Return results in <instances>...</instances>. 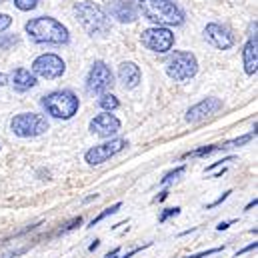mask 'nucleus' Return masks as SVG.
Instances as JSON below:
<instances>
[{
  "label": "nucleus",
  "mask_w": 258,
  "mask_h": 258,
  "mask_svg": "<svg viewBox=\"0 0 258 258\" xmlns=\"http://www.w3.org/2000/svg\"><path fill=\"white\" fill-rule=\"evenodd\" d=\"M142 44L152 52H168L174 46V34L164 26H152L146 28L140 36Z\"/></svg>",
  "instance_id": "7"
},
{
  "label": "nucleus",
  "mask_w": 258,
  "mask_h": 258,
  "mask_svg": "<svg viewBox=\"0 0 258 258\" xmlns=\"http://www.w3.org/2000/svg\"><path fill=\"white\" fill-rule=\"evenodd\" d=\"M166 196H168V192H160V196H158V198H156V200H158V202H162V200H164V198H166Z\"/></svg>",
  "instance_id": "34"
},
{
  "label": "nucleus",
  "mask_w": 258,
  "mask_h": 258,
  "mask_svg": "<svg viewBox=\"0 0 258 258\" xmlns=\"http://www.w3.org/2000/svg\"><path fill=\"white\" fill-rule=\"evenodd\" d=\"M120 130V120L110 114V112H104V114H98L90 120V132L96 134V136H102V138H110L114 134H118Z\"/></svg>",
  "instance_id": "12"
},
{
  "label": "nucleus",
  "mask_w": 258,
  "mask_h": 258,
  "mask_svg": "<svg viewBox=\"0 0 258 258\" xmlns=\"http://www.w3.org/2000/svg\"><path fill=\"white\" fill-rule=\"evenodd\" d=\"M108 12L118 22H134L138 18V8L132 0H112L108 4Z\"/></svg>",
  "instance_id": "14"
},
{
  "label": "nucleus",
  "mask_w": 258,
  "mask_h": 258,
  "mask_svg": "<svg viewBox=\"0 0 258 258\" xmlns=\"http://www.w3.org/2000/svg\"><path fill=\"white\" fill-rule=\"evenodd\" d=\"M120 206H122V204H120V202H116L114 206H110V208H106V210H104L102 214H98V216H96V218H94V220L90 222V228H92V226H96V224H98L100 220H104L106 216H110V214H116V212L120 210Z\"/></svg>",
  "instance_id": "21"
},
{
  "label": "nucleus",
  "mask_w": 258,
  "mask_h": 258,
  "mask_svg": "<svg viewBox=\"0 0 258 258\" xmlns=\"http://www.w3.org/2000/svg\"><path fill=\"white\" fill-rule=\"evenodd\" d=\"M252 248H256V242H254V244H250V246H246V248H244V250H240L238 254H242V252H248V250H252Z\"/></svg>",
  "instance_id": "33"
},
{
  "label": "nucleus",
  "mask_w": 258,
  "mask_h": 258,
  "mask_svg": "<svg viewBox=\"0 0 258 258\" xmlns=\"http://www.w3.org/2000/svg\"><path fill=\"white\" fill-rule=\"evenodd\" d=\"M98 106L102 108V110H114V108H118L120 106V102H118V98L114 96V94H100V98H98Z\"/></svg>",
  "instance_id": "18"
},
{
  "label": "nucleus",
  "mask_w": 258,
  "mask_h": 258,
  "mask_svg": "<svg viewBox=\"0 0 258 258\" xmlns=\"http://www.w3.org/2000/svg\"><path fill=\"white\" fill-rule=\"evenodd\" d=\"M6 82H8V78H6V74H2V72H0V86H4Z\"/></svg>",
  "instance_id": "31"
},
{
  "label": "nucleus",
  "mask_w": 258,
  "mask_h": 258,
  "mask_svg": "<svg viewBox=\"0 0 258 258\" xmlns=\"http://www.w3.org/2000/svg\"><path fill=\"white\" fill-rule=\"evenodd\" d=\"M258 42H256V34L248 38V42L244 44V50H242V58H244V70L246 74H256L258 68Z\"/></svg>",
  "instance_id": "17"
},
{
  "label": "nucleus",
  "mask_w": 258,
  "mask_h": 258,
  "mask_svg": "<svg viewBox=\"0 0 258 258\" xmlns=\"http://www.w3.org/2000/svg\"><path fill=\"white\" fill-rule=\"evenodd\" d=\"M184 170H186V166H178L176 170H172V172H168V174H166V176H164V178H162L160 182H162V184H168V182H172V180H176V178H178V176H180V174H182Z\"/></svg>",
  "instance_id": "22"
},
{
  "label": "nucleus",
  "mask_w": 258,
  "mask_h": 258,
  "mask_svg": "<svg viewBox=\"0 0 258 258\" xmlns=\"http://www.w3.org/2000/svg\"><path fill=\"white\" fill-rule=\"evenodd\" d=\"M140 68L134 64V62H122L118 66V78L122 82L124 88H136L140 84Z\"/></svg>",
  "instance_id": "15"
},
{
  "label": "nucleus",
  "mask_w": 258,
  "mask_h": 258,
  "mask_svg": "<svg viewBox=\"0 0 258 258\" xmlns=\"http://www.w3.org/2000/svg\"><path fill=\"white\" fill-rule=\"evenodd\" d=\"M198 70V62H196V56L192 52H182V50H176L168 62H166V72L170 78L182 82V80H188L192 78Z\"/></svg>",
  "instance_id": "6"
},
{
  "label": "nucleus",
  "mask_w": 258,
  "mask_h": 258,
  "mask_svg": "<svg viewBox=\"0 0 258 258\" xmlns=\"http://www.w3.org/2000/svg\"><path fill=\"white\" fill-rule=\"evenodd\" d=\"M12 86L16 92H26L32 86H36V76L26 68H16L12 72Z\"/></svg>",
  "instance_id": "16"
},
{
  "label": "nucleus",
  "mask_w": 258,
  "mask_h": 258,
  "mask_svg": "<svg viewBox=\"0 0 258 258\" xmlns=\"http://www.w3.org/2000/svg\"><path fill=\"white\" fill-rule=\"evenodd\" d=\"M80 224H82V218H80V216H76V218H72V220L66 224L64 228H60V232H58V234H66L68 230H74V228H76V226H80Z\"/></svg>",
  "instance_id": "24"
},
{
  "label": "nucleus",
  "mask_w": 258,
  "mask_h": 258,
  "mask_svg": "<svg viewBox=\"0 0 258 258\" xmlns=\"http://www.w3.org/2000/svg\"><path fill=\"white\" fill-rule=\"evenodd\" d=\"M216 150H222V146L210 144V146H202V148H198V150H190V152L182 154V158H200V156H208V154H212V152H216Z\"/></svg>",
  "instance_id": "19"
},
{
  "label": "nucleus",
  "mask_w": 258,
  "mask_h": 258,
  "mask_svg": "<svg viewBox=\"0 0 258 258\" xmlns=\"http://www.w3.org/2000/svg\"><path fill=\"white\" fill-rule=\"evenodd\" d=\"M216 252H222V248H210V250H204V252H198V254H190L186 258H206L210 254H216Z\"/></svg>",
  "instance_id": "26"
},
{
  "label": "nucleus",
  "mask_w": 258,
  "mask_h": 258,
  "mask_svg": "<svg viewBox=\"0 0 258 258\" xmlns=\"http://www.w3.org/2000/svg\"><path fill=\"white\" fill-rule=\"evenodd\" d=\"M118 252H120V250H118V248H114V250H112L106 258H118Z\"/></svg>",
  "instance_id": "32"
},
{
  "label": "nucleus",
  "mask_w": 258,
  "mask_h": 258,
  "mask_svg": "<svg viewBox=\"0 0 258 258\" xmlns=\"http://www.w3.org/2000/svg\"><path fill=\"white\" fill-rule=\"evenodd\" d=\"M64 70H66L64 60L60 56H56V54H50V52L48 54H40L32 62V74H38V76L48 78V80L62 76Z\"/></svg>",
  "instance_id": "10"
},
{
  "label": "nucleus",
  "mask_w": 258,
  "mask_h": 258,
  "mask_svg": "<svg viewBox=\"0 0 258 258\" xmlns=\"http://www.w3.org/2000/svg\"><path fill=\"white\" fill-rule=\"evenodd\" d=\"M28 38L38 44H66L68 42V30L56 18L50 16H38L26 22L24 26Z\"/></svg>",
  "instance_id": "1"
},
{
  "label": "nucleus",
  "mask_w": 258,
  "mask_h": 258,
  "mask_svg": "<svg viewBox=\"0 0 258 258\" xmlns=\"http://www.w3.org/2000/svg\"><path fill=\"white\" fill-rule=\"evenodd\" d=\"M228 194H230V190H226V192L222 194V196H220V198H216V200H214V202H210V204H208V206H206V208H214V206H218V204H222V200H226V198H228Z\"/></svg>",
  "instance_id": "28"
},
{
  "label": "nucleus",
  "mask_w": 258,
  "mask_h": 258,
  "mask_svg": "<svg viewBox=\"0 0 258 258\" xmlns=\"http://www.w3.org/2000/svg\"><path fill=\"white\" fill-rule=\"evenodd\" d=\"M76 16L80 20V24L84 26V30L92 36H100V34H106L110 30V22H108V16L106 12L94 4V2H80L76 4Z\"/></svg>",
  "instance_id": "3"
},
{
  "label": "nucleus",
  "mask_w": 258,
  "mask_h": 258,
  "mask_svg": "<svg viewBox=\"0 0 258 258\" xmlns=\"http://www.w3.org/2000/svg\"><path fill=\"white\" fill-rule=\"evenodd\" d=\"M10 128L20 138H32V136H40L48 130V120H46V116L36 114V112H22L10 120Z\"/></svg>",
  "instance_id": "5"
},
{
  "label": "nucleus",
  "mask_w": 258,
  "mask_h": 258,
  "mask_svg": "<svg viewBox=\"0 0 258 258\" xmlns=\"http://www.w3.org/2000/svg\"><path fill=\"white\" fill-rule=\"evenodd\" d=\"M220 108H222V100L220 98H204V100H200L198 104H194L192 108L186 112V120L188 122H198V120H202V118L218 112Z\"/></svg>",
  "instance_id": "13"
},
{
  "label": "nucleus",
  "mask_w": 258,
  "mask_h": 258,
  "mask_svg": "<svg viewBox=\"0 0 258 258\" xmlns=\"http://www.w3.org/2000/svg\"><path fill=\"white\" fill-rule=\"evenodd\" d=\"M12 42H16V38H8V40L0 38V46H2V48H8V44H12Z\"/></svg>",
  "instance_id": "29"
},
{
  "label": "nucleus",
  "mask_w": 258,
  "mask_h": 258,
  "mask_svg": "<svg viewBox=\"0 0 258 258\" xmlns=\"http://www.w3.org/2000/svg\"><path fill=\"white\" fill-rule=\"evenodd\" d=\"M10 24H12V18H10L8 14H0V32L6 30Z\"/></svg>",
  "instance_id": "27"
},
{
  "label": "nucleus",
  "mask_w": 258,
  "mask_h": 258,
  "mask_svg": "<svg viewBox=\"0 0 258 258\" xmlns=\"http://www.w3.org/2000/svg\"><path fill=\"white\" fill-rule=\"evenodd\" d=\"M178 212H180V208H166V210L160 214V218H158V220H160V222H166V218H170V216H176Z\"/></svg>",
  "instance_id": "25"
},
{
  "label": "nucleus",
  "mask_w": 258,
  "mask_h": 258,
  "mask_svg": "<svg viewBox=\"0 0 258 258\" xmlns=\"http://www.w3.org/2000/svg\"><path fill=\"white\" fill-rule=\"evenodd\" d=\"M142 16L156 26H178L184 22V12L172 0H138Z\"/></svg>",
  "instance_id": "2"
},
{
  "label": "nucleus",
  "mask_w": 258,
  "mask_h": 258,
  "mask_svg": "<svg viewBox=\"0 0 258 258\" xmlns=\"http://www.w3.org/2000/svg\"><path fill=\"white\" fill-rule=\"evenodd\" d=\"M42 106H44V110L50 116L68 120V118H72L78 112L80 102H78L74 92H70V90H56V92H50L48 96H44Z\"/></svg>",
  "instance_id": "4"
},
{
  "label": "nucleus",
  "mask_w": 258,
  "mask_h": 258,
  "mask_svg": "<svg viewBox=\"0 0 258 258\" xmlns=\"http://www.w3.org/2000/svg\"><path fill=\"white\" fill-rule=\"evenodd\" d=\"M126 146H128V142H126L124 138H112V140H108V142H102V144L92 146V148L84 154V158H86V162H88L90 166H96V164H102V162L110 160L114 154H118V152L124 150Z\"/></svg>",
  "instance_id": "8"
},
{
  "label": "nucleus",
  "mask_w": 258,
  "mask_h": 258,
  "mask_svg": "<svg viewBox=\"0 0 258 258\" xmlns=\"http://www.w3.org/2000/svg\"><path fill=\"white\" fill-rule=\"evenodd\" d=\"M254 136H256V130H252V132H248V134H244V136H240V138H236V140H230V142H226V144H220V146H222V150H224V148H232V146H242V144L250 142Z\"/></svg>",
  "instance_id": "20"
},
{
  "label": "nucleus",
  "mask_w": 258,
  "mask_h": 258,
  "mask_svg": "<svg viewBox=\"0 0 258 258\" xmlns=\"http://www.w3.org/2000/svg\"><path fill=\"white\" fill-rule=\"evenodd\" d=\"M228 226H230V222H220V224H218L216 228H218V230H226Z\"/></svg>",
  "instance_id": "30"
},
{
  "label": "nucleus",
  "mask_w": 258,
  "mask_h": 258,
  "mask_svg": "<svg viewBox=\"0 0 258 258\" xmlns=\"http://www.w3.org/2000/svg\"><path fill=\"white\" fill-rule=\"evenodd\" d=\"M36 4H38V0H14V6L18 10H32V8H36Z\"/></svg>",
  "instance_id": "23"
},
{
  "label": "nucleus",
  "mask_w": 258,
  "mask_h": 258,
  "mask_svg": "<svg viewBox=\"0 0 258 258\" xmlns=\"http://www.w3.org/2000/svg\"><path fill=\"white\" fill-rule=\"evenodd\" d=\"M114 84V76L110 68L104 64L102 60L94 62L90 72H88V90L94 94H106Z\"/></svg>",
  "instance_id": "9"
},
{
  "label": "nucleus",
  "mask_w": 258,
  "mask_h": 258,
  "mask_svg": "<svg viewBox=\"0 0 258 258\" xmlns=\"http://www.w3.org/2000/svg\"><path fill=\"white\" fill-rule=\"evenodd\" d=\"M252 206H256V198H254V200H252V202H250V204H248V206H246V210H250V208H252Z\"/></svg>",
  "instance_id": "35"
},
{
  "label": "nucleus",
  "mask_w": 258,
  "mask_h": 258,
  "mask_svg": "<svg viewBox=\"0 0 258 258\" xmlns=\"http://www.w3.org/2000/svg\"><path fill=\"white\" fill-rule=\"evenodd\" d=\"M204 38H206V42H208L210 46H214V48H218V50H226V48H230V46L234 44L232 32H230L226 26L216 24V22L206 24V28H204Z\"/></svg>",
  "instance_id": "11"
}]
</instances>
